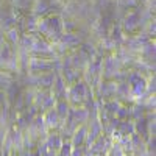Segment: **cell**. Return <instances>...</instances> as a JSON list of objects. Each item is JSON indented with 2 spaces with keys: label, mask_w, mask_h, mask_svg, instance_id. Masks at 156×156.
Listing matches in <instances>:
<instances>
[{
  "label": "cell",
  "mask_w": 156,
  "mask_h": 156,
  "mask_svg": "<svg viewBox=\"0 0 156 156\" xmlns=\"http://www.w3.org/2000/svg\"><path fill=\"white\" fill-rule=\"evenodd\" d=\"M9 156H17V154H16V153H11V154H9Z\"/></svg>",
  "instance_id": "cell-15"
},
{
  "label": "cell",
  "mask_w": 156,
  "mask_h": 156,
  "mask_svg": "<svg viewBox=\"0 0 156 156\" xmlns=\"http://www.w3.org/2000/svg\"><path fill=\"white\" fill-rule=\"evenodd\" d=\"M20 156H39V153H37V150H33V151H25Z\"/></svg>",
  "instance_id": "cell-13"
},
{
  "label": "cell",
  "mask_w": 156,
  "mask_h": 156,
  "mask_svg": "<svg viewBox=\"0 0 156 156\" xmlns=\"http://www.w3.org/2000/svg\"><path fill=\"white\" fill-rule=\"evenodd\" d=\"M69 142L73 148L76 147H87V128L86 125L80 126L78 129L72 133V136L69 137Z\"/></svg>",
  "instance_id": "cell-8"
},
{
  "label": "cell",
  "mask_w": 156,
  "mask_h": 156,
  "mask_svg": "<svg viewBox=\"0 0 156 156\" xmlns=\"http://www.w3.org/2000/svg\"><path fill=\"white\" fill-rule=\"evenodd\" d=\"M41 115H42V122H44V126L47 129V133H59L62 123L59 120V117H58L55 108H51V109L42 112Z\"/></svg>",
  "instance_id": "cell-6"
},
{
  "label": "cell",
  "mask_w": 156,
  "mask_h": 156,
  "mask_svg": "<svg viewBox=\"0 0 156 156\" xmlns=\"http://www.w3.org/2000/svg\"><path fill=\"white\" fill-rule=\"evenodd\" d=\"M111 144H112L111 137L101 134L87 147V156H106Z\"/></svg>",
  "instance_id": "cell-5"
},
{
  "label": "cell",
  "mask_w": 156,
  "mask_h": 156,
  "mask_svg": "<svg viewBox=\"0 0 156 156\" xmlns=\"http://www.w3.org/2000/svg\"><path fill=\"white\" fill-rule=\"evenodd\" d=\"M56 156H72V145H70L69 139H64L62 145H61V150L58 151Z\"/></svg>",
  "instance_id": "cell-11"
},
{
  "label": "cell",
  "mask_w": 156,
  "mask_h": 156,
  "mask_svg": "<svg viewBox=\"0 0 156 156\" xmlns=\"http://www.w3.org/2000/svg\"><path fill=\"white\" fill-rule=\"evenodd\" d=\"M136 3H140V2H147V0H134Z\"/></svg>",
  "instance_id": "cell-14"
},
{
  "label": "cell",
  "mask_w": 156,
  "mask_h": 156,
  "mask_svg": "<svg viewBox=\"0 0 156 156\" xmlns=\"http://www.w3.org/2000/svg\"><path fill=\"white\" fill-rule=\"evenodd\" d=\"M66 101L70 108H89L95 101V97L90 87L83 80H80L67 87Z\"/></svg>",
  "instance_id": "cell-1"
},
{
  "label": "cell",
  "mask_w": 156,
  "mask_h": 156,
  "mask_svg": "<svg viewBox=\"0 0 156 156\" xmlns=\"http://www.w3.org/2000/svg\"><path fill=\"white\" fill-rule=\"evenodd\" d=\"M72 156H87V147H72Z\"/></svg>",
  "instance_id": "cell-12"
},
{
  "label": "cell",
  "mask_w": 156,
  "mask_h": 156,
  "mask_svg": "<svg viewBox=\"0 0 156 156\" xmlns=\"http://www.w3.org/2000/svg\"><path fill=\"white\" fill-rule=\"evenodd\" d=\"M55 111H56V114L59 117L61 123H64V122H66V119H67V115H69V112H70V106H69L67 101H56Z\"/></svg>",
  "instance_id": "cell-9"
},
{
  "label": "cell",
  "mask_w": 156,
  "mask_h": 156,
  "mask_svg": "<svg viewBox=\"0 0 156 156\" xmlns=\"http://www.w3.org/2000/svg\"><path fill=\"white\" fill-rule=\"evenodd\" d=\"M128 154H131V156H148V153H147V140L139 137L137 134H133L131 142H129Z\"/></svg>",
  "instance_id": "cell-7"
},
{
  "label": "cell",
  "mask_w": 156,
  "mask_h": 156,
  "mask_svg": "<svg viewBox=\"0 0 156 156\" xmlns=\"http://www.w3.org/2000/svg\"><path fill=\"white\" fill-rule=\"evenodd\" d=\"M64 28L66 27H64L62 19L56 14H50V16L42 17L37 22V27H36V30L39 33L37 36L45 39V41L50 42L51 45L64 34Z\"/></svg>",
  "instance_id": "cell-2"
},
{
  "label": "cell",
  "mask_w": 156,
  "mask_h": 156,
  "mask_svg": "<svg viewBox=\"0 0 156 156\" xmlns=\"http://www.w3.org/2000/svg\"><path fill=\"white\" fill-rule=\"evenodd\" d=\"M64 139L61 137L59 133H48L37 145V153L39 156H56L58 151L61 150Z\"/></svg>",
  "instance_id": "cell-3"
},
{
  "label": "cell",
  "mask_w": 156,
  "mask_h": 156,
  "mask_svg": "<svg viewBox=\"0 0 156 156\" xmlns=\"http://www.w3.org/2000/svg\"><path fill=\"white\" fill-rule=\"evenodd\" d=\"M106 156H126V153H125V150H123L119 144L112 142L111 147H109V150H108V153H106Z\"/></svg>",
  "instance_id": "cell-10"
},
{
  "label": "cell",
  "mask_w": 156,
  "mask_h": 156,
  "mask_svg": "<svg viewBox=\"0 0 156 156\" xmlns=\"http://www.w3.org/2000/svg\"><path fill=\"white\" fill-rule=\"evenodd\" d=\"M27 70L30 75L37 76V75H45V73H55V61L53 59H47V58H36L30 56L28 64H27Z\"/></svg>",
  "instance_id": "cell-4"
}]
</instances>
